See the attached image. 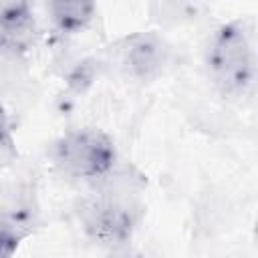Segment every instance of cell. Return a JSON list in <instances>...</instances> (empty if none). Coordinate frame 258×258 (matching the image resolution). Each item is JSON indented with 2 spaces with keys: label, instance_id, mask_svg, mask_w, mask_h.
<instances>
[{
  "label": "cell",
  "instance_id": "obj_8",
  "mask_svg": "<svg viewBox=\"0 0 258 258\" xmlns=\"http://www.w3.org/2000/svg\"><path fill=\"white\" fill-rule=\"evenodd\" d=\"M12 145V137H10V121H8V113L4 109V105L0 103V149H6Z\"/></svg>",
  "mask_w": 258,
  "mask_h": 258
},
{
  "label": "cell",
  "instance_id": "obj_9",
  "mask_svg": "<svg viewBox=\"0 0 258 258\" xmlns=\"http://www.w3.org/2000/svg\"><path fill=\"white\" fill-rule=\"evenodd\" d=\"M109 258H145V256L139 254V252H135V250H131V248H127V246H123V248L111 250Z\"/></svg>",
  "mask_w": 258,
  "mask_h": 258
},
{
  "label": "cell",
  "instance_id": "obj_5",
  "mask_svg": "<svg viewBox=\"0 0 258 258\" xmlns=\"http://www.w3.org/2000/svg\"><path fill=\"white\" fill-rule=\"evenodd\" d=\"M169 56L167 44L151 32L145 34H133L127 38L123 48V64L131 77L137 81H151L155 79Z\"/></svg>",
  "mask_w": 258,
  "mask_h": 258
},
{
  "label": "cell",
  "instance_id": "obj_6",
  "mask_svg": "<svg viewBox=\"0 0 258 258\" xmlns=\"http://www.w3.org/2000/svg\"><path fill=\"white\" fill-rule=\"evenodd\" d=\"M50 20L54 30L60 34L81 32L95 14V4L91 2H50L48 4Z\"/></svg>",
  "mask_w": 258,
  "mask_h": 258
},
{
  "label": "cell",
  "instance_id": "obj_7",
  "mask_svg": "<svg viewBox=\"0 0 258 258\" xmlns=\"http://www.w3.org/2000/svg\"><path fill=\"white\" fill-rule=\"evenodd\" d=\"M24 238L20 226L8 216L0 214V258H12Z\"/></svg>",
  "mask_w": 258,
  "mask_h": 258
},
{
  "label": "cell",
  "instance_id": "obj_1",
  "mask_svg": "<svg viewBox=\"0 0 258 258\" xmlns=\"http://www.w3.org/2000/svg\"><path fill=\"white\" fill-rule=\"evenodd\" d=\"M50 161L69 179L95 181L113 171L117 149L111 137L99 129H71L52 143Z\"/></svg>",
  "mask_w": 258,
  "mask_h": 258
},
{
  "label": "cell",
  "instance_id": "obj_4",
  "mask_svg": "<svg viewBox=\"0 0 258 258\" xmlns=\"http://www.w3.org/2000/svg\"><path fill=\"white\" fill-rule=\"evenodd\" d=\"M36 18L26 2H0V52L26 54L36 42Z\"/></svg>",
  "mask_w": 258,
  "mask_h": 258
},
{
  "label": "cell",
  "instance_id": "obj_3",
  "mask_svg": "<svg viewBox=\"0 0 258 258\" xmlns=\"http://www.w3.org/2000/svg\"><path fill=\"white\" fill-rule=\"evenodd\" d=\"M79 220L87 238L107 250L127 246L137 226L135 210L129 204L109 196L83 202Z\"/></svg>",
  "mask_w": 258,
  "mask_h": 258
},
{
  "label": "cell",
  "instance_id": "obj_2",
  "mask_svg": "<svg viewBox=\"0 0 258 258\" xmlns=\"http://www.w3.org/2000/svg\"><path fill=\"white\" fill-rule=\"evenodd\" d=\"M208 69L214 85L230 97L244 95L254 81V50L242 22L216 30L208 48Z\"/></svg>",
  "mask_w": 258,
  "mask_h": 258
}]
</instances>
